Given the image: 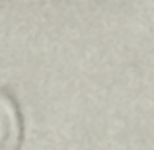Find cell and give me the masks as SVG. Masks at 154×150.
<instances>
[{"label":"cell","instance_id":"cell-1","mask_svg":"<svg viewBox=\"0 0 154 150\" xmlns=\"http://www.w3.org/2000/svg\"><path fill=\"white\" fill-rule=\"evenodd\" d=\"M22 142V117L14 99L0 92V150H18Z\"/></svg>","mask_w":154,"mask_h":150}]
</instances>
